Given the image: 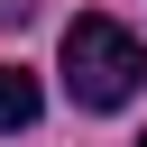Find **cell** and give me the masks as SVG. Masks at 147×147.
Returning a JSON list of instances; mask_svg holds the SVG:
<instances>
[{
  "mask_svg": "<svg viewBox=\"0 0 147 147\" xmlns=\"http://www.w3.org/2000/svg\"><path fill=\"white\" fill-rule=\"evenodd\" d=\"M138 147H147V138H138Z\"/></svg>",
  "mask_w": 147,
  "mask_h": 147,
  "instance_id": "277c9868",
  "label": "cell"
},
{
  "mask_svg": "<svg viewBox=\"0 0 147 147\" xmlns=\"http://www.w3.org/2000/svg\"><path fill=\"white\" fill-rule=\"evenodd\" d=\"M138 74H147V46H138L110 9H83V18L64 28V92H74L83 110H119V101L138 92Z\"/></svg>",
  "mask_w": 147,
  "mask_h": 147,
  "instance_id": "6da1fadb",
  "label": "cell"
},
{
  "mask_svg": "<svg viewBox=\"0 0 147 147\" xmlns=\"http://www.w3.org/2000/svg\"><path fill=\"white\" fill-rule=\"evenodd\" d=\"M37 18V0H0V28H28Z\"/></svg>",
  "mask_w": 147,
  "mask_h": 147,
  "instance_id": "3957f363",
  "label": "cell"
},
{
  "mask_svg": "<svg viewBox=\"0 0 147 147\" xmlns=\"http://www.w3.org/2000/svg\"><path fill=\"white\" fill-rule=\"evenodd\" d=\"M46 110V92H37V74H18V64H0V129H28Z\"/></svg>",
  "mask_w": 147,
  "mask_h": 147,
  "instance_id": "7a4b0ae2",
  "label": "cell"
}]
</instances>
